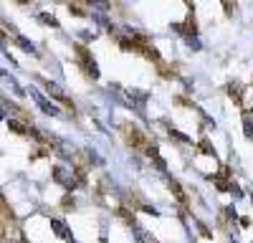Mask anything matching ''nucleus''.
Masks as SVG:
<instances>
[{
	"label": "nucleus",
	"instance_id": "10",
	"mask_svg": "<svg viewBox=\"0 0 253 243\" xmlns=\"http://www.w3.org/2000/svg\"><path fill=\"white\" fill-rule=\"evenodd\" d=\"M170 190L180 198V200H185V193H182V188H180V182H175V180H170Z\"/></svg>",
	"mask_w": 253,
	"mask_h": 243
},
{
	"label": "nucleus",
	"instance_id": "14",
	"mask_svg": "<svg viewBox=\"0 0 253 243\" xmlns=\"http://www.w3.org/2000/svg\"><path fill=\"white\" fill-rule=\"evenodd\" d=\"M18 3H28V0H18Z\"/></svg>",
	"mask_w": 253,
	"mask_h": 243
},
{
	"label": "nucleus",
	"instance_id": "3",
	"mask_svg": "<svg viewBox=\"0 0 253 243\" xmlns=\"http://www.w3.org/2000/svg\"><path fill=\"white\" fill-rule=\"evenodd\" d=\"M31 96H33V99L38 101V107H41V109H43L46 114H51V117H56V114H58V107H53V104H51V101H48V99H46L43 94H41L38 89H31Z\"/></svg>",
	"mask_w": 253,
	"mask_h": 243
},
{
	"label": "nucleus",
	"instance_id": "4",
	"mask_svg": "<svg viewBox=\"0 0 253 243\" xmlns=\"http://www.w3.org/2000/svg\"><path fill=\"white\" fill-rule=\"evenodd\" d=\"M46 91H48L51 96H56L58 101H63L66 107H71V104H69V99H66V94H63V89H61L58 84H53V81H46Z\"/></svg>",
	"mask_w": 253,
	"mask_h": 243
},
{
	"label": "nucleus",
	"instance_id": "16",
	"mask_svg": "<svg viewBox=\"0 0 253 243\" xmlns=\"http://www.w3.org/2000/svg\"><path fill=\"white\" fill-rule=\"evenodd\" d=\"M187 3H190V5H193V0H187Z\"/></svg>",
	"mask_w": 253,
	"mask_h": 243
},
{
	"label": "nucleus",
	"instance_id": "5",
	"mask_svg": "<svg viewBox=\"0 0 253 243\" xmlns=\"http://www.w3.org/2000/svg\"><path fill=\"white\" fill-rule=\"evenodd\" d=\"M228 94H230V99H236V104L243 101V86L238 84V81H230L228 84Z\"/></svg>",
	"mask_w": 253,
	"mask_h": 243
},
{
	"label": "nucleus",
	"instance_id": "13",
	"mask_svg": "<svg viewBox=\"0 0 253 243\" xmlns=\"http://www.w3.org/2000/svg\"><path fill=\"white\" fill-rule=\"evenodd\" d=\"M53 231H56L58 236H69V233H66V228H63V223H61V220H53Z\"/></svg>",
	"mask_w": 253,
	"mask_h": 243
},
{
	"label": "nucleus",
	"instance_id": "9",
	"mask_svg": "<svg viewBox=\"0 0 253 243\" xmlns=\"http://www.w3.org/2000/svg\"><path fill=\"white\" fill-rule=\"evenodd\" d=\"M18 46L23 48V51H28V53H36V46L31 43V40H28L26 36H18Z\"/></svg>",
	"mask_w": 253,
	"mask_h": 243
},
{
	"label": "nucleus",
	"instance_id": "8",
	"mask_svg": "<svg viewBox=\"0 0 253 243\" xmlns=\"http://www.w3.org/2000/svg\"><path fill=\"white\" fill-rule=\"evenodd\" d=\"M38 20H43V26L58 28V18H56V15H51V13H38Z\"/></svg>",
	"mask_w": 253,
	"mask_h": 243
},
{
	"label": "nucleus",
	"instance_id": "2",
	"mask_svg": "<svg viewBox=\"0 0 253 243\" xmlns=\"http://www.w3.org/2000/svg\"><path fill=\"white\" fill-rule=\"evenodd\" d=\"M53 180L58 182V185H63L66 190H74V188H76V177L71 175L69 167H63V165H56V167H53Z\"/></svg>",
	"mask_w": 253,
	"mask_h": 243
},
{
	"label": "nucleus",
	"instance_id": "11",
	"mask_svg": "<svg viewBox=\"0 0 253 243\" xmlns=\"http://www.w3.org/2000/svg\"><path fill=\"white\" fill-rule=\"evenodd\" d=\"M170 137H175V139L185 142V145H190V137H187V134H182V132H177V129H170Z\"/></svg>",
	"mask_w": 253,
	"mask_h": 243
},
{
	"label": "nucleus",
	"instance_id": "7",
	"mask_svg": "<svg viewBox=\"0 0 253 243\" xmlns=\"http://www.w3.org/2000/svg\"><path fill=\"white\" fill-rule=\"evenodd\" d=\"M84 3H86L89 8H96L99 13H107V10L112 8V3H109V0H84Z\"/></svg>",
	"mask_w": 253,
	"mask_h": 243
},
{
	"label": "nucleus",
	"instance_id": "1",
	"mask_svg": "<svg viewBox=\"0 0 253 243\" xmlns=\"http://www.w3.org/2000/svg\"><path fill=\"white\" fill-rule=\"evenodd\" d=\"M74 53L79 56L81 66H84V69H86V71L91 74V79H99V66H96V58H94V56H91L86 48H84L81 43H76V46H74Z\"/></svg>",
	"mask_w": 253,
	"mask_h": 243
},
{
	"label": "nucleus",
	"instance_id": "6",
	"mask_svg": "<svg viewBox=\"0 0 253 243\" xmlns=\"http://www.w3.org/2000/svg\"><path fill=\"white\" fill-rule=\"evenodd\" d=\"M243 134L253 139V114L251 112H243Z\"/></svg>",
	"mask_w": 253,
	"mask_h": 243
},
{
	"label": "nucleus",
	"instance_id": "12",
	"mask_svg": "<svg viewBox=\"0 0 253 243\" xmlns=\"http://www.w3.org/2000/svg\"><path fill=\"white\" fill-rule=\"evenodd\" d=\"M8 127H10L13 132H18V134H23V132H26L23 127H20V122H15V119H8Z\"/></svg>",
	"mask_w": 253,
	"mask_h": 243
},
{
	"label": "nucleus",
	"instance_id": "15",
	"mask_svg": "<svg viewBox=\"0 0 253 243\" xmlns=\"http://www.w3.org/2000/svg\"><path fill=\"white\" fill-rule=\"evenodd\" d=\"M0 119H3V109H0Z\"/></svg>",
	"mask_w": 253,
	"mask_h": 243
}]
</instances>
